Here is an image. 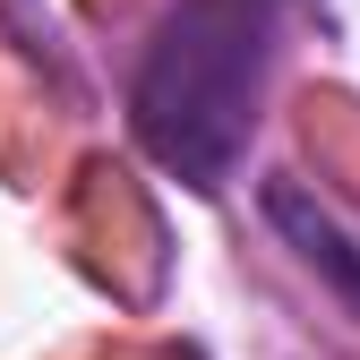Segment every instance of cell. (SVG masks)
<instances>
[{"label": "cell", "mask_w": 360, "mask_h": 360, "mask_svg": "<svg viewBox=\"0 0 360 360\" xmlns=\"http://www.w3.org/2000/svg\"><path fill=\"white\" fill-rule=\"evenodd\" d=\"M275 18L283 0H180L155 26L138 69V138L172 180L223 189L240 163L275 60Z\"/></svg>", "instance_id": "cell-1"}, {"label": "cell", "mask_w": 360, "mask_h": 360, "mask_svg": "<svg viewBox=\"0 0 360 360\" xmlns=\"http://www.w3.org/2000/svg\"><path fill=\"white\" fill-rule=\"evenodd\" d=\"M266 214H275V232L300 249V266H309V275H326V283L360 309V240L343 232V223H335L318 198H300V189H266Z\"/></svg>", "instance_id": "cell-2"}]
</instances>
